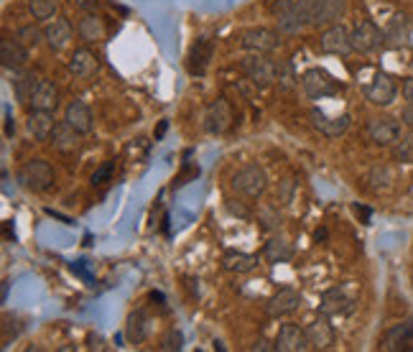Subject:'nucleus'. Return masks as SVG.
I'll return each mask as SVG.
<instances>
[{
  "label": "nucleus",
  "mask_w": 413,
  "mask_h": 352,
  "mask_svg": "<svg viewBox=\"0 0 413 352\" xmlns=\"http://www.w3.org/2000/svg\"><path fill=\"white\" fill-rule=\"evenodd\" d=\"M296 10L304 26H332L344 16L347 0H296Z\"/></svg>",
  "instance_id": "1"
},
{
  "label": "nucleus",
  "mask_w": 413,
  "mask_h": 352,
  "mask_svg": "<svg viewBox=\"0 0 413 352\" xmlns=\"http://www.w3.org/2000/svg\"><path fill=\"white\" fill-rule=\"evenodd\" d=\"M18 181H21V187L28 189V192H47V189L54 184V169H51V164L44 161V158H31V161H26V164L21 166Z\"/></svg>",
  "instance_id": "2"
},
{
  "label": "nucleus",
  "mask_w": 413,
  "mask_h": 352,
  "mask_svg": "<svg viewBox=\"0 0 413 352\" xmlns=\"http://www.w3.org/2000/svg\"><path fill=\"white\" fill-rule=\"evenodd\" d=\"M301 87H304V94L309 100H324V97L339 92V82L321 67L306 69L304 77H301Z\"/></svg>",
  "instance_id": "3"
},
{
  "label": "nucleus",
  "mask_w": 413,
  "mask_h": 352,
  "mask_svg": "<svg viewBox=\"0 0 413 352\" xmlns=\"http://www.w3.org/2000/svg\"><path fill=\"white\" fill-rule=\"evenodd\" d=\"M242 72L255 87H271L278 79V64L268 59V54H250L242 59Z\"/></svg>",
  "instance_id": "4"
},
{
  "label": "nucleus",
  "mask_w": 413,
  "mask_h": 352,
  "mask_svg": "<svg viewBox=\"0 0 413 352\" xmlns=\"http://www.w3.org/2000/svg\"><path fill=\"white\" fill-rule=\"evenodd\" d=\"M233 189L242 196H260L268 189V174L258 164L242 166L240 171L233 174Z\"/></svg>",
  "instance_id": "5"
},
{
  "label": "nucleus",
  "mask_w": 413,
  "mask_h": 352,
  "mask_svg": "<svg viewBox=\"0 0 413 352\" xmlns=\"http://www.w3.org/2000/svg\"><path fill=\"white\" fill-rule=\"evenodd\" d=\"M233 120H235V112L225 97H217V100L210 102L207 110H204V131L212 135L227 133V131L233 128Z\"/></svg>",
  "instance_id": "6"
},
{
  "label": "nucleus",
  "mask_w": 413,
  "mask_h": 352,
  "mask_svg": "<svg viewBox=\"0 0 413 352\" xmlns=\"http://www.w3.org/2000/svg\"><path fill=\"white\" fill-rule=\"evenodd\" d=\"M352 47L360 54H373L378 49L385 47V33L373 24V21H357L355 28H352Z\"/></svg>",
  "instance_id": "7"
},
{
  "label": "nucleus",
  "mask_w": 413,
  "mask_h": 352,
  "mask_svg": "<svg viewBox=\"0 0 413 352\" xmlns=\"http://www.w3.org/2000/svg\"><path fill=\"white\" fill-rule=\"evenodd\" d=\"M278 44H281L278 31H271V28H248L240 36V47L250 54H271L278 49Z\"/></svg>",
  "instance_id": "8"
},
{
  "label": "nucleus",
  "mask_w": 413,
  "mask_h": 352,
  "mask_svg": "<svg viewBox=\"0 0 413 352\" xmlns=\"http://www.w3.org/2000/svg\"><path fill=\"white\" fill-rule=\"evenodd\" d=\"M319 49L324 54L347 56L350 51H355V47H352V33L347 31L342 24H332L327 31L319 36Z\"/></svg>",
  "instance_id": "9"
},
{
  "label": "nucleus",
  "mask_w": 413,
  "mask_h": 352,
  "mask_svg": "<svg viewBox=\"0 0 413 352\" xmlns=\"http://www.w3.org/2000/svg\"><path fill=\"white\" fill-rule=\"evenodd\" d=\"M367 135H370V141H373L375 146H393V143L401 138V123L390 115L370 117V123H367Z\"/></svg>",
  "instance_id": "10"
},
{
  "label": "nucleus",
  "mask_w": 413,
  "mask_h": 352,
  "mask_svg": "<svg viewBox=\"0 0 413 352\" xmlns=\"http://www.w3.org/2000/svg\"><path fill=\"white\" fill-rule=\"evenodd\" d=\"M396 94H398L396 79L390 77V74H385V72H378V74L373 77V82L365 87L367 102H373V105H380V108L390 105V102L396 100Z\"/></svg>",
  "instance_id": "11"
},
{
  "label": "nucleus",
  "mask_w": 413,
  "mask_h": 352,
  "mask_svg": "<svg viewBox=\"0 0 413 352\" xmlns=\"http://www.w3.org/2000/svg\"><path fill=\"white\" fill-rule=\"evenodd\" d=\"M319 312L327 314V317H347V314L355 312V299L347 296V291L335 286L321 294V304Z\"/></svg>",
  "instance_id": "12"
},
{
  "label": "nucleus",
  "mask_w": 413,
  "mask_h": 352,
  "mask_svg": "<svg viewBox=\"0 0 413 352\" xmlns=\"http://www.w3.org/2000/svg\"><path fill=\"white\" fill-rule=\"evenodd\" d=\"M273 344H276V352H306L312 347L306 329H301L298 324H283Z\"/></svg>",
  "instance_id": "13"
},
{
  "label": "nucleus",
  "mask_w": 413,
  "mask_h": 352,
  "mask_svg": "<svg viewBox=\"0 0 413 352\" xmlns=\"http://www.w3.org/2000/svg\"><path fill=\"white\" fill-rule=\"evenodd\" d=\"M271 13L281 33H298L304 28L296 10V0H278V3H273Z\"/></svg>",
  "instance_id": "14"
},
{
  "label": "nucleus",
  "mask_w": 413,
  "mask_h": 352,
  "mask_svg": "<svg viewBox=\"0 0 413 352\" xmlns=\"http://www.w3.org/2000/svg\"><path fill=\"white\" fill-rule=\"evenodd\" d=\"M298 304H301V294L296 289H278L268 301H265V314L278 319V317H286V314L296 312Z\"/></svg>",
  "instance_id": "15"
},
{
  "label": "nucleus",
  "mask_w": 413,
  "mask_h": 352,
  "mask_svg": "<svg viewBox=\"0 0 413 352\" xmlns=\"http://www.w3.org/2000/svg\"><path fill=\"white\" fill-rule=\"evenodd\" d=\"M306 337H309V344L312 350H329L335 344V327L329 321L327 314H319L317 319H312L306 324Z\"/></svg>",
  "instance_id": "16"
},
{
  "label": "nucleus",
  "mask_w": 413,
  "mask_h": 352,
  "mask_svg": "<svg viewBox=\"0 0 413 352\" xmlns=\"http://www.w3.org/2000/svg\"><path fill=\"white\" fill-rule=\"evenodd\" d=\"M212 54H214V44H212V39H207V36L196 39L194 47L189 49L187 69L192 72L194 77H202V74H207V69H210V62H212Z\"/></svg>",
  "instance_id": "17"
},
{
  "label": "nucleus",
  "mask_w": 413,
  "mask_h": 352,
  "mask_svg": "<svg viewBox=\"0 0 413 352\" xmlns=\"http://www.w3.org/2000/svg\"><path fill=\"white\" fill-rule=\"evenodd\" d=\"M26 62H28V47H24L18 39L3 36L0 39V64H3V69H24Z\"/></svg>",
  "instance_id": "18"
},
{
  "label": "nucleus",
  "mask_w": 413,
  "mask_h": 352,
  "mask_svg": "<svg viewBox=\"0 0 413 352\" xmlns=\"http://www.w3.org/2000/svg\"><path fill=\"white\" fill-rule=\"evenodd\" d=\"M385 47L388 49H403L408 41H411L413 33V21L405 13H396L390 18L388 28H385Z\"/></svg>",
  "instance_id": "19"
},
{
  "label": "nucleus",
  "mask_w": 413,
  "mask_h": 352,
  "mask_svg": "<svg viewBox=\"0 0 413 352\" xmlns=\"http://www.w3.org/2000/svg\"><path fill=\"white\" fill-rule=\"evenodd\" d=\"M309 117H312V126L317 128L321 135H327V138H339V135H344L347 133V128H350V115L329 117V115H324L321 110L314 108Z\"/></svg>",
  "instance_id": "20"
},
{
  "label": "nucleus",
  "mask_w": 413,
  "mask_h": 352,
  "mask_svg": "<svg viewBox=\"0 0 413 352\" xmlns=\"http://www.w3.org/2000/svg\"><path fill=\"white\" fill-rule=\"evenodd\" d=\"M67 67H69L71 74L79 77V79H90L100 72V62H97V56H94L92 49H87V47L74 49V54L69 56V64H67Z\"/></svg>",
  "instance_id": "21"
},
{
  "label": "nucleus",
  "mask_w": 413,
  "mask_h": 352,
  "mask_svg": "<svg viewBox=\"0 0 413 352\" xmlns=\"http://www.w3.org/2000/svg\"><path fill=\"white\" fill-rule=\"evenodd\" d=\"M64 120L69 123L74 131H79L82 135L92 133L94 131V115L92 110H90V105L82 100H74L67 105V112H64Z\"/></svg>",
  "instance_id": "22"
},
{
  "label": "nucleus",
  "mask_w": 413,
  "mask_h": 352,
  "mask_svg": "<svg viewBox=\"0 0 413 352\" xmlns=\"http://www.w3.org/2000/svg\"><path fill=\"white\" fill-rule=\"evenodd\" d=\"M382 350L398 352V350H413V319L401 321L396 327H390L382 337Z\"/></svg>",
  "instance_id": "23"
},
{
  "label": "nucleus",
  "mask_w": 413,
  "mask_h": 352,
  "mask_svg": "<svg viewBox=\"0 0 413 352\" xmlns=\"http://www.w3.org/2000/svg\"><path fill=\"white\" fill-rule=\"evenodd\" d=\"M26 126H28V133H31L36 141H49L56 128L54 112H51V110H31Z\"/></svg>",
  "instance_id": "24"
},
{
  "label": "nucleus",
  "mask_w": 413,
  "mask_h": 352,
  "mask_svg": "<svg viewBox=\"0 0 413 352\" xmlns=\"http://www.w3.org/2000/svg\"><path fill=\"white\" fill-rule=\"evenodd\" d=\"M149 332H151V319L143 309H135V312L128 314V321H125V337H128V342L130 344L146 342Z\"/></svg>",
  "instance_id": "25"
},
{
  "label": "nucleus",
  "mask_w": 413,
  "mask_h": 352,
  "mask_svg": "<svg viewBox=\"0 0 413 352\" xmlns=\"http://www.w3.org/2000/svg\"><path fill=\"white\" fill-rule=\"evenodd\" d=\"M44 31H47V44L51 51H62V49L69 47V41H71L69 21H64V18H51Z\"/></svg>",
  "instance_id": "26"
},
{
  "label": "nucleus",
  "mask_w": 413,
  "mask_h": 352,
  "mask_svg": "<svg viewBox=\"0 0 413 352\" xmlns=\"http://www.w3.org/2000/svg\"><path fill=\"white\" fill-rule=\"evenodd\" d=\"M10 85H13V94H16V100L21 102V105H28V102H31V97H33V90L39 87V77H36L33 72L16 69V72H13Z\"/></svg>",
  "instance_id": "27"
},
{
  "label": "nucleus",
  "mask_w": 413,
  "mask_h": 352,
  "mask_svg": "<svg viewBox=\"0 0 413 352\" xmlns=\"http://www.w3.org/2000/svg\"><path fill=\"white\" fill-rule=\"evenodd\" d=\"M77 33L87 44H97L105 39V21L97 13H82V18L77 21Z\"/></svg>",
  "instance_id": "28"
},
{
  "label": "nucleus",
  "mask_w": 413,
  "mask_h": 352,
  "mask_svg": "<svg viewBox=\"0 0 413 352\" xmlns=\"http://www.w3.org/2000/svg\"><path fill=\"white\" fill-rule=\"evenodd\" d=\"M79 131H74V128L64 120V123H56L54 133H51V146H54L56 151H62V153H71V151L79 149Z\"/></svg>",
  "instance_id": "29"
},
{
  "label": "nucleus",
  "mask_w": 413,
  "mask_h": 352,
  "mask_svg": "<svg viewBox=\"0 0 413 352\" xmlns=\"http://www.w3.org/2000/svg\"><path fill=\"white\" fill-rule=\"evenodd\" d=\"M258 266V255L242 251H225L222 253V268L230 274H250Z\"/></svg>",
  "instance_id": "30"
},
{
  "label": "nucleus",
  "mask_w": 413,
  "mask_h": 352,
  "mask_svg": "<svg viewBox=\"0 0 413 352\" xmlns=\"http://www.w3.org/2000/svg\"><path fill=\"white\" fill-rule=\"evenodd\" d=\"M263 255L268 263H289V260L294 258V245H291L283 235H273L271 240L265 243Z\"/></svg>",
  "instance_id": "31"
},
{
  "label": "nucleus",
  "mask_w": 413,
  "mask_h": 352,
  "mask_svg": "<svg viewBox=\"0 0 413 352\" xmlns=\"http://www.w3.org/2000/svg\"><path fill=\"white\" fill-rule=\"evenodd\" d=\"M56 102H59V94H56L54 82L39 79V87L33 90V97H31V102H28V108L31 110H54Z\"/></svg>",
  "instance_id": "32"
},
{
  "label": "nucleus",
  "mask_w": 413,
  "mask_h": 352,
  "mask_svg": "<svg viewBox=\"0 0 413 352\" xmlns=\"http://www.w3.org/2000/svg\"><path fill=\"white\" fill-rule=\"evenodd\" d=\"M33 21H51L59 10V0H26Z\"/></svg>",
  "instance_id": "33"
},
{
  "label": "nucleus",
  "mask_w": 413,
  "mask_h": 352,
  "mask_svg": "<svg viewBox=\"0 0 413 352\" xmlns=\"http://www.w3.org/2000/svg\"><path fill=\"white\" fill-rule=\"evenodd\" d=\"M370 189L378 192V194L393 189V171H390L388 166H375L373 171H370Z\"/></svg>",
  "instance_id": "34"
},
{
  "label": "nucleus",
  "mask_w": 413,
  "mask_h": 352,
  "mask_svg": "<svg viewBox=\"0 0 413 352\" xmlns=\"http://www.w3.org/2000/svg\"><path fill=\"white\" fill-rule=\"evenodd\" d=\"M16 39L28 49H36L41 41H47V31H41L36 24H26L16 31Z\"/></svg>",
  "instance_id": "35"
},
{
  "label": "nucleus",
  "mask_w": 413,
  "mask_h": 352,
  "mask_svg": "<svg viewBox=\"0 0 413 352\" xmlns=\"http://www.w3.org/2000/svg\"><path fill=\"white\" fill-rule=\"evenodd\" d=\"M393 158L401 164H411L413 161V135H403L393 143Z\"/></svg>",
  "instance_id": "36"
},
{
  "label": "nucleus",
  "mask_w": 413,
  "mask_h": 352,
  "mask_svg": "<svg viewBox=\"0 0 413 352\" xmlns=\"http://www.w3.org/2000/svg\"><path fill=\"white\" fill-rule=\"evenodd\" d=\"M278 87L281 90H294V87L298 85V77L296 72H294V64L291 62H278Z\"/></svg>",
  "instance_id": "37"
},
{
  "label": "nucleus",
  "mask_w": 413,
  "mask_h": 352,
  "mask_svg": "<svg viewBox=\"0 0 413 352\" xmlns=\"http://www.w3.org/2000/svg\"><path fill=\"white\" fill-rule=\"evenodd\" d=\"M403 97H405V105H403V120L405 126L413 128V79H405L403 82Z\"/></svg>",
  "instance_id": "38"
},
{
  "label": "nucleus",
  "mask_w": 413,
  "mask_h": 352,
  "mask_svg": "<svg viewBox=\"0 0 413 352\" xmlns=\"http://www.w3.org/2000/svg\"><path fill=\"white\" fill-rule=\"evenodd\" d=\"M164 352H176L184 347V337H181L179 329H169L164 337H161V344H158Z\"/></svg>",
  "instance_id": "39"
},
{
  "label": "nucleus",
  "mask_w": 413,
  "mask_h": 352,
  "mask_svg": "<svg viewBox=\"0 0 413 352\" xmlns=\"http://www.w3.org/2000/svg\"><path fill=\"white\" fill-rule=\"evenodd\" d=\"M199 166L192 164V161H184V169H181L179 174H176V179H174V187H184V184H189V181H196L199 179Z\"/></svg>",
  "instance_id": "40"
},
{
  "label": "nucleus",
  "mask_w": 413,
  "mask_h": 352,
  "mask_svg": "<svg viewBox=\"0 0 413 352\" xmlns=\"http://www.w3.org/2000/svg\"><path fill=\"white\" fill-rule=\"evenodd\" d=\"M112 171H115V158H110V161H105V164L97 169V171L90 176V184L92 187H102L105 181H110V176H112Z\"/></svg>",
  "instance_id": "41"
},
{
  "label": "nucleus",
  "mask_w": 413,
  "mask_h": 352,
  "mask_svg": "<svg viewBox=\"0 0 413 352\" xmlns=\"http://www.w3.org/2000/svg\"><path fill=\"white\" fill-rule=\"evenodd\" d=\"M71 3H74L82 13H97V6H100V0H71Z\"/></svg>",
  "instance_id": "42"
},
{
  "label": "nucleus",
  "mask_w": 413,
  "mask_h": 352,
  "mask_svg": "<svg viewBox=\"0 0 413 352\" xmlns=\"http://www.w3.org/2000/svg\"><path fill=\"white\" fill-rule=\"evenodd\" d=\"M227 210L233 212V215H237V217H242V219H248L250 217V212L242 207V204H235V199H227Z\"/></svg>",
  "instance_id": "43"
},
{
  "label": "nucleus",
  "mask_w": 413,
  "mask_h": 352,
  "mask_svg": "<svg viewBox=\"0 0 413 352\" xmlns=\"http://www.w3.org/2000/svg\"><path fill=\"white\" fill-rule=\"evenodd\" d=\"M352 210H355V215H357V217L362 219V222H365V225H370V215H373V212L367 210V207H362V204H355V207H352Z\"/></svg>",
  "instance_id": "44"
},
{
  "label": "nucleus",
  "mask_w": 413,
  "mask_h": 352,
  "mask_svg": "<svg viewBox=\"0 0 413 352\" xmlns=\"http://www.w3.org/2000/svg\"><path fill=\"white\" fill-rule=\"evenodd\" d=\"M71 271H74V274H77V276H82V278H85V281L90 283V286H92V283H94V278H92V276H90V274H87L85 266H82V263H71Z\"/></svg>",
  "instance_id": "45"
},
{
  "label": "nucleus",
  "mask_w": 413,
  "mask_h": 352,
  "mask_svg": "<svg viewBox=\"0 0 413 352\" xmlns=\"http://www.w3.org/2000/svg\"><path fill=\"white\" fill-rule=\"evenodd\" d=\"M149 299H151V301H156V304L166 312V299H164V294H161V291H151Z\"/></svg>",
  "instance_id": "46"
},
{
  "label": "nucleus",
  "mask_w": 413,
  "mask_h": 352,
  "mask_svg": "<svg viewBox=\"0 0 413 352\" xmlns=\"http://www.w3.org/2000/svg\"><path fill=\"white\" fill-rule=\"evenodd\" d=\"M13 133H16V123H13V117H10V112L6 110V135L10 138Z\"/></svg>",
  "instance_id": "47"
},
{
  "label": "nucleus",
  "mask_w": 413,
  "mask_h": 352,
  "mask_svg": "<svg viewBox=\"0 0 413 352\" xmlns=\"http://www.w3.org/2000/svg\"><path fill=\"white\" fill-rule=\"evenodd\" d=\"M166 131H169V120H161V123H158V128L153 131V135H156V141H161V138H164Z\"/></svg>",
  "instance_id": "48"
},
{
  "label": "nucleus",
  "mask_w": 413,
  "mask_h": 352,
  "mask_svg": "<svg viewBox=\"0 0 413 352\" xmlns=\"http://www.w3.org/2000/svg\"><path fill=\"white\" fill-rule=\"evenodd\" d=\"M327 237H329L327 227H319V230L314 233V240H317V243H327Z\"/></svg>",
  "instance_id": "49"
},
{
  "label": "nucleus",
  "mask_w": 413,
  "mask_h": 352,
  "mask_svg": "<svg viewBox=\"0 0 413 352\" xmlns=\"http://www.w3.org/2000/svg\"><path fill=\"white\" fill-rule=\"evenodd\" d=\"M47 215H51V217H56V219H62L64 225H71L69 217H64V215H59V212H54V210H47Z\"/></svg>",
  "instance_id": "50"
}]
</instances>
